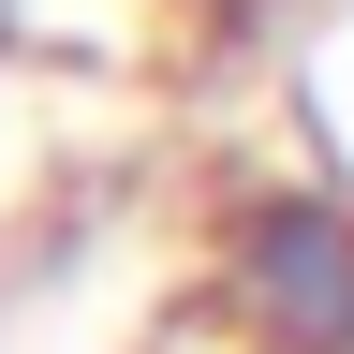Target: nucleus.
<instances>
[{"mask_svg": "<svg viewBox=\"0 0 354 354\" xmlns=\"http://www.w3.org/2000/svg\"><path fill=\"white\" fill-rule=\"evenodd\" d=\"M192 251H207V310L236 354H354V192L339 177H295V162L221 177Z\"/></svg>", "mask_w": 354, "mask_h": 354, "instance_id": "1", "label": "nucleus"}, {"mask_svg": "<svg viewBox=\"0 0 354 354\" xmlns=\"http://www.w3.org/2000/svg\"><path fill=\"white\" fill-rule=\"evenodd\" d=\"M148 15H177V30H192V44H251L266 15H281V0H148Z\"/></svg>", "mask_w": 354, "mask_h": 354, "instance_id": "2", "label": "nucleus"}]
</instances>
